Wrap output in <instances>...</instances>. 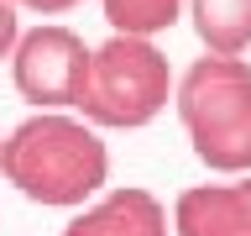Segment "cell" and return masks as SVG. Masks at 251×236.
<instances>
[{
  "mask_svg": "<svg viewBox=\"0 0 251 236\" xmlns=\"http://www.w3.org/2000/svg\"><path fill=\"white\" fill-rule=\"evenodd\" d=\"M0 173L42 210H78L110 184V147L84 116L31 110L11 137H0Z\"/></svg>",
  "mask_w": 251,
  "mask_h": 236,
  "instance_id": "obj_1",
  "label": "cell"
},
{
  "mask_svg": "<svg viewBox=\"0 0 251 236\" xmlns=\"http://www.w3.org/2000/svg\"><path fill=\"white\" fill-rule=\"evenodd\" d=\"M173 105L188 147L209 173H251V63L204 53L173 79Z\"/></svg>",
  "mask_w": 251,
  "mask_h": 236,
  "instance_id": "obj_2",
  "label": "cell"
},
{
  "mask_svg": "<svg viewBox=\"0 0 251 236\" xmlns=\"http://www.w3.org/2000/svg\"><path fill=\"white\" fill-rule=\"evenodd\" d=\"M173 100V68L152 37H121L110 31L100 47H89V74L78 89L84 121L94 131H141L152 126Z\"/></svg>",
  "mask_w": 251,
  "mask_h": 236,
  "instance_id": "obj_3",
  "label": "cell"
},
{
  "mask_svg": "<svg viewBox=\"0 0 251 236\" xmlns=\"http://www.w3.org/2000/svg\"><path fill=\"white\" fill-rule=\"evenodd\" d=\"M89 74V42L63 21H42L16 37L11 84L31 110H74Z\"/></svg>",
  "mask_w": 251,
  "mask_h": 236,
  "instance_id": "obj_4",
  "label": "cell"
},
{
  "mask_svg": "<svg viewBox=\"0 0 251 236\" xmlns=\"http://www.w3.org/2000/svg\"><path fill=\"white\" fill-rule=\"evenodd\" d=\"M173 236H251V173L183 189L173 200Z\"/></svg>",
  "mask_w": 251,
  "mask_h": 236,
  "instance_id": "obj_5",
  "label": "cell"
},
{
  "mask_svg": "<svg viewBox=\"0 0 251 236\" xmlns=\"http://www.w3.org/2000/svg\"><path fill=\"white\" fill-rule=\"evenodd\" d=\"M63 236H168V210L152 189L136 184L100 189L89 205H78V215L63 226Z\"/></svg>",
  "mask_w": 251,
  "mask_h": 236,
  "instance_id": "obj_6",
  "label": "cell"
},
{
  "mask_svg": "<svg viewBox=\"0 0 251 236\" xmlns=\"http://www.w3.org/2000/svg\"><path fill=\"white\" fill-rule=\"evenodd\" d=\"M194 16L204 53L215 58H246L251 53V0H183Z\"/></svg>",
  "mask_w": 251,
  "mask_h": 236,
  "instance_id": "obj_7",
  "label": "cell"
},
{
  "mask_svg": "<svg viewBox=\"0 0 251 236\" xmlns=\"http://www.w3.org/2000/svg\"><path fill=\"white\" fill-rule=\"evenodd\" d=\"M100 11L121 37H157L183 16V0H100Z\"/></svg>",
  "mask_w": 251,
  "mask_h": 236,
  "instance_id": "obj_8",
  "label": "cell"
},
{
  "mask_svg": "<svg viewBox=\"0 0 251 236\" xmlns=\"http://www.w3.org/2000/svg\"><path fill=\"white\" fill-rule=\"evenodd\" d=\"M16 37H21V11H16L11 0H0V58H11Z\"/></svg>",
  "mask_w": 251,
  "mask_h": 236,
  "instance_id": "obj_9",
  "label": "cell"
},
{
  "mask_svg": "<svg viewBox=\"0 0 251 236\" xmlns=\"http://www.w3.org/2000/svg\"><path fill=\"white\" fill-rule=\"evenodd\" d=\"M16 11H37V16H68V11H78L84 0H11Z\"/></svg>",
  "mask_w": 251,
  "mask_h": 236,
  "instance_id": "obj_10",
  "label": "cell"
}]
</instances>
